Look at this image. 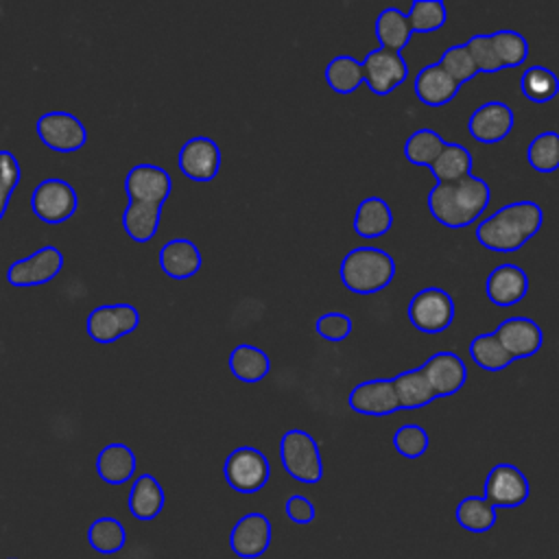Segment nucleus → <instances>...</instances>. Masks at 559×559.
Returning a JSON list of instances; mask_svg holds the SVG:
<instances>
[{
	"instance_id": "35",
	"label": "nucleus",
	"mask_w": 559,
	"mask_h": 559,
	"mask_svg": "<svg viewBox=\"0 0 559 559\" xmlns=\"http://www.w3.org/2000/svg\"><path fill=\"white\" fill-rule=\"evenodd\" d=\"M469 356L483 371H491V373L502 371L513 362V358L507 354V349L502 347V343L496 338L493 332L476 334L469 343Z\"/></svg>"
},
{
	"instance_id": "30",
	"label": "nucleus",
	"mask_w": 559,
	"mask_h": 559,
	"mask_svg": "<svg viewBox=\"0 0 559 559\" xmlns=\"http://www.w3.org/2000/svg\"><path fill=\"white\" fill-rule=\"evenodd\" d=\"M162 221V205L153 203H135L129 201V205L122 212V227L135 242H148Z\"/></svg>"
},
{
	"instance_id": "42",
	"label": "nucleus",
	"mask_w": 559,
	"mask_h": 559,
	"mask_svg": "<svg viewBox=\"0 0 559 559\" xmlns=\"http://www.w3.org/2000/svg\"><path fill=\"white\" fill-rule=\"evenodd\" d=\"M469 55H472V61L476 66L478 72L483 74H496L502 70L500 66V59L496 55V48H493V41H491V35H474L472 39L465 41Z\"/></svg>"
},
{
	"instance_id": "19",
	"label": "nucleus",
	"mask_w": 559,
	"mask_h": 559,
	"mask_svg": "<svg viewBox=\"0 0 559 559\" xmlns=\"http://www.w3.org/2000/svg\"><path fill=\"white\" fill-rule=\"evenodd\" d=\"M269 544H271V522L266 520V515L258 511L242 515L229 533V548L242 559L262 557Z\"/></svg>"
},
{
	"instance_id": "20",
	"label": "nucleus",
	"mask_w": 559,
	"mask_h": 559,
	"mask_svg": "<svg viewBox=\"0 0 559 559\" xmlns=\"http://www.w3.org/2000/svg\"><path fill=\"white\" fill-rule=\"evenodd\" d=\"M485 293L498 308L520 304L528 293V275L518 264H498L485 280Z\"/></svg>"
},
{
	"instance_id": "9",
	"label": "nucleus",
	"mask_w": 559,
	"mask_h": 559,
	"mask_svg": "<svg viewBox=\"0 0 559 559\" xmlns=\"http://www.w3.org/2000/svg\"><path fill=\"white\" fill-rule=\"evenodd\" d=\"M531 496V485L526 474L511 463H496L483 485V498L496 509L522 507Z\"/></svg>"
},
{
	"instance_id": "24",
	"label": "nucleus",
	"mask_w": 559,
	"mask_h": 559,
	"mask_svg": "<svg viewBox=\"0 0 559 559\" xmlns=\"http://www.w3.org/2000/svg\"><path fill=\"white\" fill-rule=\"evenodd\" d=\"M393 227L391 205L382 197H367L354 214V231L360 238H380Z\"/></svg>"
},
{
	"instance_id": "18",
	"label": "nucleus",
	"mask_w": 559,
	"mask_h": 559,
	"mask_svg": "<svg viewBox=\"0 0 559 559\" xmlns=\"http://www.w3.org/2000/svg\"><path fill=\"white\" fill-rule=\"evenodd\" d=\"M421 371L426 373L435 397L454 395L467 382V367L463 358L454 352H437L428 356L421 365Z\"/></svg>"
},
{
	"instance_id": "15",
	"label": "nucleus",
	"mask_w": 559,
	"mask_h": 559,
	"mask_svg": "<svg viewBox=\"0 0 559 559\" xmlns=\"http://www.w3.org/2000/svg\"><path fill=\"white\" fill-rule=\"evenodd\" d=\"M493 334L513 360L535 356L542 349V343H544V332H542L539 323L528 319V317L502 319L496 325Z\"/></svg>"
},
{
	"instance_id": "22",
	"label": "nucleus",
	"mask_w": 559,
	"mask_h": 559,
	"mask_svg": "<svg viewBox=\"0 0 559 559\" xmlns=\"http://www.w3.org/2000/svg\"><path fill=\"white\" fill-rule=\"evenodd\" d=\"M159 266L173 280H188L201 269V251L188 238H170L159 249Z\"/></svg>"
},
{
	"instance_id": "1",
	"label": "nucleus",
	"mask_w": 559,
	"mask_h": 559,
	"mask_svg": "<svg viewBox=\"0 0 559 559\" xmlns=\"http://www.w3.org/2000/svg\"><path fill=\"white\" fill-rule=\"evenodd\" d=\"M544 212L537 201L520 199L498 207L493 214L476 225V240L480 247L496 253H513L522 249L542 227Z\"/></svg>"
},
{
	"instance_id": "44",
	"label": "nucleus",
	"mask_w": 559,
	"mask_h": 559,
	"mask_svg": "<svg viewBox=\"0 0 559 559\" xmlns=\"http://www.w3.org/2000/svg\"><path fill=\"white\" fill-rule=\"evenodd\" d=\"M352 328H354L352 319H349L347 314H343V312H325V314H321V317L317 319V323H314L317 334H319L321 338L330 341V343L345 341V338L349 336Z\"/></svg>"
},
{
	"instance_id": "40",
	"label": "nucleus",
	"mask_w": 559,
	"mask_h": 559,
	"mask_svg": "<svg viewBox=\"0 0 559 559\" xmlns=\"http://www.w3.org/2000/svg\"><path fill=\"white\" fill-rule=\"evenodd\" d=\"M439 66H441L459 85L467 83L469 79H474V76L478 74V70H476V66H474V61H472V55H469L465 41H463V44L448 46V48L443 50L441 59H439Z\"/></svg>"
},
{
	"instance_id": "28",
	"label": "nucleus",
	"mask_w": 559,
	"mask_h": 559,
	"mask_svg": "<svg viewBox=\"0 0 559 559\" xmlns=\"http://www.w3.org/2000/svg\"><path fill=\"white\" fill-rule=\"evenodd\" d=\"M472 153L459 142H445L441 155L430 166L437 183H454L472 175Z\"/></svg>"
},
{
	"instance_id": "6",
	"label": "nucleus",
	"mask_w": 559,
	"mask_h": 559,
	"mask_svg": "<svg viewBox=\"0 0 559 559\" xmlns=\"http://www.w3.org/2000/svg\"><path fill=\"white\" fill-rule=\"evenodd\" d=\"M76 190L59 177H48L39 181L31 194V210L48 225H59L68 221L76 212Z\"/></svg>"
},
{
	"instance_id": "13",
	"label": "nucleus",
	"mask_w": 559,
	"mask_h": 559,
	"mask_svg": "<svg viewBox=\"0 0 559 559\" xmlns=\"http://www.w3.org/2000/svg\"><path fill=\"white\" fill-rule=\"evenodd\" d=\"M513 127H515V114L502 100H487L478 105L467 120V131L480 144L502 142L513 131Z\"/></svg>"
},
{
	"instance_id": "3",
	"label": "nucleus",
	"mask_w": 559,
	"mask_h": 559,
	"mask_svg": "<svg viewBox=\"0 0 559 559\" xmlns=\"http://www.w3.org/2000/svg\"><path fill=\"white\" fill-rule=\"evenodd\" d=\"M341 282L356 295H373L395 277V260L378 247H356L347 251L338 266Z\"/></svg>"
},
{
	"instance_id": "45",
	"label": "nucleus",
	"mask_w": 559,
	"mask_h": 559,
	"mask_svg": "<svg viewBox=\"0 0 559 559\" xmlns=\"http://www.w3.org/2000/svg\"><path fill=\"white\" fill-rule=\"evenodd\" d=\"M284 511L295 524H310L314 520V504L301 493L290 496L284 504Z\"/></svg>"
},
{
	"instance_id": "4",
	"label": "nucleus",
	"mask_w": 559,
	"mask_h": 559,
	"mask_svg": "<svg viewBox=\"0 0 559 559\" xmlns=\"http://www.w3.org/2000/svg\"><path fill=\"white\" fill-rule=\"evenodd\" d=\"M280 461L288 476H293L299 483L314 485L323 476V463H321V450L317 439L299 428L286 430L280 441Z\"/></svg>"
},
{
	"instance_id": "37",
	"label": "nucleus",
	"mask_w": 559,
	"mask_h": 559,
	"mask_svg": "<svg viewBox=\"0 0 559 559\" xmlns=\"http://www.w3.org/2000/svg\"><path fill=\"white\" fill-rule=\"evenodd\" d=\"M87 542L96 552L114 555L122 550L127 542V531L116 518H98L87 528Z\"/></svg>"
},
{
	"instance_id": "41",
	"label": "nucleus",
	"mask_w": 559,
	"mask_h": 559,
	"mask_svg": "<svg viewBox=\"0 0 559 559\" xmlns=\"http://www.w3.org/2000/svg\"><path fill=\"white\" fill-rule=\"evenodd\" d=\"M430 445V437L419 424H404L393 432V448L404 459H419L426 454Z\"/></svg>"
},
{
	"instance_id": "38",
	"label": "nucleus",
	"mask_w": 559,
	"mask_h": 559,
	"mask_svg": "<svg viewBox=\"0 0 559 559\" xmlns=\"http://www.w3.org/2000/svg\"><path fill=\"white\" fill-rule=\"evenodd\" d=\"M491 41L502 68H518L528 57V41L513 28H498L491 33Z\"/></svg>"
},
{
	"instance_id": "2",
	"label": "nucleus",
	"mask_w": 559,
	"mask_h": 559,
	"mask_svg": "<svg viewBox=\"0 0 559 559\" xmlns=\"http://www.w3.org/2000/svg\"><path fill=\"white\" fill-rule=\"evenodd\" d=\"M491 199L485 179L469 175L454 183H435L428 190V210L443 227L461 229L480 218Z\"/></svg>"
},
{
	"instance_id": "23",
	"label": "nucleus",
	"mask_w": 559,
	"mask_h": 559,
	"mask_svg": "<svg viewBox=\"0 0 559 559\" xmlns=\"http://www.w3.org/2000/svg\"><path fill=\"white\" fill-rule=\"evenodd\" d=\"M138 461L129 445L107 443L96 456V472L107 485H122L135 474Z\"/></svg>"
},
{
	"instance_id": "25",
	"label": "nucleus",
	"mask_w": 559,
	"mask_h": 559,
	"mask_svg": "<svg viewBox=\"0 0 559 559\" xmlns=\"http://www.w3.org/2000/svg\"><path fill=\"white\" fill-rule=\"evenodd\" d=\"M376 37L380 48L400 52L408 46L411 37H413V28L408 22V15L404 11H400L397 7H386L378 13L376 24H373Z\"/></svg>"
},
{
	"instance_id": "12",
	"label": "nucleus",
	"mask_w": 559,
	"mask_h": 559,
	"mask_svg": "<svg viewBox=\"0 0 559 559\" xmlns=\"http://www.w3.org/2000/svg\"><path fill=\"white\" fill-rule=\"evenodd\" d=\"M61 269H63L61 249H57L55 245H46L22 260H15L7 271V280L9 284L20 288L41 286L55 280L61 273Z\"/></svg>"
},
{
	"instance_id": "7",
	"label": "nucleus",
	"mask_w": 559,
	"mask_h": 559,
	"mask_svg": "<svg viewBox=\"0 0 559 559\" xmlns=\"http://www.w3.org/2000/svg\"><path fill=\"white\" fill-rule=\"evenodd\" d=\"M223 474L231 489L240 493H255L266 485L271 467L258 448L242 445L229 452L223 465Z\"/></svg>"
},
{
	"instance_id": "31",
	"label": "nucleus",
	"mask_w": 559,
	"mask_h": 559,
	"mask_svg": "<svg viewBox=\"0 0 559 559\" xmlns=\"http://www.w3.org/2000/svg\"><path fill=\"white\" fill-rule=\"evenodd\" d=\"M456 524L469 533H485L496 526L498 513L496 507L489 504L483 496H465L456 504Z\"/></svg>"
},
{
	"instance_id": "27",
	"label": "nucleus",
	"mask_w": 559,
	"mask_h": 559,
	"mask_svg": "<svg viewBox=\"0 0 559 559\" xmlns=\"http://www.w3.org/2000/svg\"><path fill=\"white\" fill-rule=\"evenodd\" d=\"M229 371L247 384L260 382L271 371V358L251 343H240L229 352Z\"/></svg>"
},
{
	"instance_id": "10",
	"label": "nucleus",
	"mask_w": 559,
	"mask_h": 559,
	"mask_svg": "<svg viewBox=\"0 0 559 559\" xmlns=\"http://www.w3.org/2000/svg\"><path fill=\"white\" fill-rule=\"evenodd\" d=\"M362 74L376 96H386L408 79V63L400 52L378 46L362 59Z\"/></svg>"
},
{
	"instance_id": "21",
	"label": "nucleus",
	"mask_w": 559,
	"mask_h": 559,
	"mask_svg": "<svg viewBox=\"0 0 559 559\" xmlns=\"http://www.w3.org/2000/svg\"><path fill=\"white\" fill-rule=\"evenodd\" d=\"M459 90L461 85L439 66V61L424 66L413 79L415 96L428 107L448 105L459 94Z\"/></svg>"
},
{
	"instance_id": "36",
	"label": "nucleus",
	"mask_w": 559,
	"mask_h": 559,
	"mask_svg": "<svg viewBox=\"0 0 559 559\" xmlns=\"http://www.w3.org/2000/svg\"><path fill=\"white\" fill-rule=\"evenodd\" d=\"M526 162L537 173L559 170V133L542 131L537 133L526 148Z\"/></svg>"
},
{
	"instance_id": "5",
	"label": "nucleus",
	"mask_w": 559,
	"mask_h": 559,
	"mask_svg": "<svg viewBox=\"0 0 559 559\" xmlns=\"http://www.w3.org/2000/svg\"><path fill=\"white\" fill-rule=\"evenodd\" d=\"M406 314L415 330L424 334H439L454 321V301L448 290L426 286L413 295Z\"/></svg>"
},
{
	"instance_id": "33",
	"label": "nucleus",
	"mask_w": 559,
	"mask_h": 559,
	"mask_svg": "<svg viewBox=\"0 0 559 559\" xmlns=\"http://www.w3.org/2000/svg\"><path fill=\"white\" fill-rule=\"evenodd\" d=\"M520 92L531 103H548L559 94V76L546 66H528L520 76Z\"/></svg>"
},
{
	"instance_id": "11",
	"label": "nucleus",
	"mask_w": 559,
	"mask_h": 559,
	"mask_svg": "<svg viewBox=\"0 0 559 559\" xmlns=\"http://www.w3.org/2000/svg\"><path fill=\"white\" fill-rule=\"evenodd\" d=\"M35 131L39 140L57 153L79 151L87 142L85 124L68 111H46L37 118Z\"/></svg>"
},
{
	"instance_id": "39",
	"label": "nucleus",
	"mask_w": 559,
	"mask_h": 559,
	"mask_svg": "<svg viewBox=\"0 0 559 559\" xmlns=\"http://www.w3.org/2000/svg\"><path fill=\"white\" fill-rule=\"evenodd\" d=\"M406 15L413 33H432L445 24L448 9L441 0H415Z\"/></svg>"
},
{
	"instance_id": "17",
	"label": "nucleus",
	"mask_w": 559,
	"mask_h": 559,
	"mask_svg": "<svg viewBox=\"0 0 559 559\" xmlns=\"http://www.w3.org/2000/svg\"><path fill=\"white\" fill-rule=\"evenodd\" d=\"M347 404L352 411L369 417H384L400 411L393 378H373L356 384L349 391Z\"/></svg>"
},
{
	"instance_id": "29",
	"label": "nucleus",
	"mask_w": 559,
	"mask_h": 559,
	"mask_svg": "<svg viewBox=\"0 0 559 559\" xmlns=\"http://www.w3.org/2000/svg\"><path fill=\"white\" fill-rule=\"evenodd\" d=\"M393 386L397 393V402L400 408H424L435 400V391L426 378V373L421 371V367L417 369H406L402 373H397L393 378Z\"/></svg>"
},
{
	"instance_id": "14",
	"label": "nucleus",
	"mask_w": 559,
	"mask_h": 559,
	"mask_svg": "<svg viewBox=\"0 0 559 559\" xmlns=\"http://www.w3.org/2000/svg\"><path fill=\"white\" fill-rule=\"evenodd\" d=\"M179 170L192 181H210L221 168V148L205 135H194L177 153Z\"/></svg>"
},
{
	"instance_id": "16",
	"label": "nucleus",
	"mask_w": 559,
	"mask_h": 559,
	"mask_svg": "<svg viewBox=\"0 0 559 559\" xmlns=\"http://www.w3.org/2000/svg\"><path fill=\"white\" fill-rule=\"evenodd\" d=\"M173 190L170 175L155 164H138L124 177V192L129 201L162 205Z\"/></svg>"
},
{
	"instance_id": "43",
	"label": "nucleus",
	"mask_w": 559,
	"mask_h": 559,
	"mask_svg": "<svg viewBox=\"0 0 559 559\" xmlns=\"http://www.w3.org/2000/svg\"><path fill=\"white\" fill-rule=\"evenodd\" d=\"M22 177V168L17 157L11 151H0V221L7 212V203L17 188Z\"/></svg>"
},
{
	"instance_id": "32",
	"label": "nucleus",
	"mask_w": 559,
	"mask_h": 559,
	"mask_svg": "<svg viewBox=\"0 0 559 559\" xmlns=\"http://www.w3.org/2000/svg\"><path fill=\"white\" fill-rule=\"evenodd\" d=\"M325 83L336 92V94H352L360 87L365 81L362 74V61L349 57V55H336L328 61L325 70Z\"/></svg>"
},
{
	"instance_id": "46",
	"label": "nucleus",
	"mask_w": 559,
	"mask_h": 559,
	"mask_svg": "<svg viewBox=\"0 0 559 559\" xmlns=\"http://www.w3.org/2000/svg\"><path fill=\"white\" fill-rule=\"evenodd\" d=\"M9 559H17V557H9Z\"/></svg>"
},
{
	"instance_id": "8",
	"label": "nucleus",
	"mask_w": 559,
	"mask_h": 559,
	"mask_svg": "<svg viewBox=\"0 0 559 559\" xmlns=\"http://www.w3.org/2000/svg\"><path fill=\"white\" fill-rule=\"evenodd\" d=\"M138 325H140V312L131 304H103L90 310L85 319V330L90 338L103 345L135 332Z\"/></svg>"
},
{
	"instance_id": "34",
	"label": "nucleus",
	"mask_w": 559,
	"mask_h": 559,
	"mask_svg": "<svg viewBox=\"0 0 559 559\" xmlns=\"http://www.w3.org/2000/svg\"><path fill=\"white\" fill-rule=\"evenodd\" d=\"M445 140L435 129H417L404 142V157L415 166H432L435 159L441 155Z\"/></svg>"
},
{
	"instance_id": "26",
	"label": "nucleus",
	"mask_w": 559,
	"mask_h": 559,
	"mask_svg": "<svg viewBox=\"0 0 559 559\" xmlns=\"http://www.w3.org/2000/svg\"><path fill=\"white\" fill-rule=\"evenodd\" d=\"M164 489L153 474H140L129 491V511L133 518L148 522L159 515L164 507Z\"/></svg>"
}]
</instances>
